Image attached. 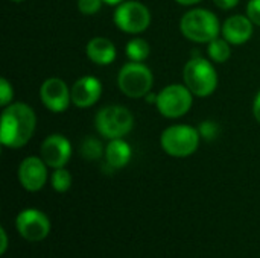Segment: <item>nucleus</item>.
<instances>
[{"label": "nucleus", "mask_w": 260, "mask_h": 258, "mask_svg": "<svg viewBox=\"0 0 260 258\" xmlns=\"http://www.w3.org/2000/svg\"><path fill=\"white\" fill-rule=\"evenodd\" d=\"M70 90H72V103L78 108H88L94 105L102 94L101 81L93 76L79 78Z\"/></svg>", "instance_id": "ddd939ff"}, {"label": "nucleus", "mask_w": 260, "mask_h": 258, "mask_svg": "<svg viewBox=\"0 0 260 258\" xmlns=\"http://www.w3.org/2000/svg\"><path fill=\"white\" fill-rule=\"evenodd\" d=\"M198 132L200 135L204 138V140H215L218 137V132H219V126L212 122V120H206V122H201V125L198 126Z\"/></svg>", "instance_id": "412c9836"}, {"label": "nucleus", "mask_w": 260, "mask_h": 258, "mask_svg": "<svg viewBox=\"0 0 260 258\" xmlns=\"http://www.w3.org/2000/svg\"><path fill=\"white\" fill-rule=\"evenodd\" d=\"M79 152H81V157L85 158L87 161H96L102 155H105V149H104L102 143L93 137H88L82 141Z\"/></svg>", "instance_id": "6ab92c4d"}, {"label": "nucleus", "mask_w": 260, "mask_h": 258, "mask_svg": "<svg viewBox=\"0 0 260 258\" xmlns=\"http://www.w3.org/2000/svg\"><path fill=\"white\" fill-rule=\"evenodd\" d=\"M98 132L110 140L123 138L134 126V116L131 111L120 105H111L102 108L94 119Z\"/></svg>", "instance_id": "20e7f679"}, {"label": "nucleus", "mask_w": 260, "mask_h": 258, "mask_svg": "<svg viewBox=\"0 0 260 258\" xmlns=\"http://www.w3.org/2000/svg\"><path fill=\"white\" fill-rule=\"evenodd\" d=\"M247 17L253 24L260 26V0H250L247 5Z\"/></svg>", "instance_id": "b1692460"}, {"label": "nucleus", "mask_w": 260, "mask_h": 258, "mask_svg": "<svg viewBox=\"0 0 260 258\" xmlns=\"http://www.w3.org/2000/svg\"><path fill=\"white\" fill-rule=\"evenodd\" d=\"M253 21L245 17V15H232L229 17L222 27H221V32H222V36L230 43V44H244L247 43L251 35H253Z\"/></svg>", "instance_id": "4468645a"}, {"label": "nucleus", "mask_w": 260, "mask_h": 258, "mask_svg": "<svg viewBox=\"0 0 260 258\" xmlns=\"http://www.w3.org/2000/svg\"><path fill=\"white\" fill-rule=\"evenodd\" d=\"M40 97L49 111L64 113L72 103V90L62 79L49 78L40 88Z\"/></svg>", "instance_id": "9d476101"}, {"label": "nucleus", "mask_w": 260, "mask_h": 258, "mask_svg": "<svg viewBox=\"0 0 260 258\" xmlns=\"http://www.w3.org/2000/svg\"><path fill=\"white\" fill-rule=\"evenodd\" d=\"M200 138L198 129L189 125H174L163 131L160 143L168 155L183 158L192 155L198 149Z\"/></svg>", "instance_id": "39448f33"}, {"label": "nucleus", "mask_w": 260, "mask_h": 258, "mask_svg": "<svg viewBox=\"0 0 260 258\" xmlns=\"http://www.w3.org/2000/svg\"><path fill=\"white\" fill-rule=\"evenodd\" d=\"M122 2H125V0H104V3H107V5H120Z\"/></svg>", "instance_id": "c85d7f7f"}, {"label": "nucleus", "mask_w": 260, "mask_h": 258, "mask_svg": "<svg viewBox=\"0 0 260 258\" xmlns=\"http://www.w3.org/2000/svg\"><path fill=\"white\" fill-rule=\"evenodd\" d=\"M131 160V148L123 138L110 140L105 146V161L111 169H122Z\"/></svg>", "instance_id": "dca6fc26"}, {"label": "nucleus", "mask_w": 260, "mask_h": 258, "mask_svg": "<svg viewBox=\"0 0 260 258\" xmlns=\"http://www.w3.org/2000/svg\"><path fill=\"white\" fill-rule=\"evenodd\" d=\"M0 240H2L0 254H5V252H6V248H8V236H6L5 228H0Z\"/></svg>", "instance_id": "a878e982"}, {"label": "nucleus", "mask_w": 260, "mask_h": 258, "mask_svg": "<svg viewBox=\"0 0 260 258\" xmlns=\"http://www.w3.org/2000/svg\"><path fill=\"white\" fill-rule=\"evenodd\" d=\"M35 128L37 116L34 109L26 103H11L2 113L0 141L6 148L18 149L32 138Z\"/></svg>", "instance_id": "f257e3e1"}, {"label": "nucleus", "mask_w": 260, "mask_h": 258, "mask_svg": "<svg viewBox=\"0 0 260 258\" xmlns=\"http://www.w3.org/2000/svg\"><path fill=\"white\" fill-rule=\"evenodd\" d=\"M114 23L126 33H140L149 27L151 12L140 2H122L114 12Z\"/></svg>", "instance_id": "6e6552de"}, {"label": "nucleus", "mask_w": 260, "mask_h": 258, "mask_svg": "<svg viewBox=\"0 0 260 258\" xmlns=\"http://www.w3.org/2000/svg\"><path fill=\"white\" fill-rule=\"evenodd\" d=\"M85 53L98 65H108L116 59V47L105 36H94L87 43Z\"/></svg>", "instance_id": "2eb2a0df"}, {"label": "nucleus", "mask_w": 260, "mask_h": 258, "mask_svg": "<svg viewBox=\"0 0 260 258\" xmlns=\"http://www.w3.org/2000/svg\"><path fill=\"white\" fill-rule=\"evenodd\" d=\"M175 2L180 3V5H184V6H190V5H197V3H200L203 0H175Z\"/></svg>", "instance_id": "cd10ccee"}, {"label": "nucleus", "mask_w": 260, "mask_h": 258, "mask_svg": "<svg viewBox=\"0 0 260 258\" xmlns=\"http://www.w3.org/2000/svg\"><path fill=\"white\" fill-rule=\"evenodd\" d=\"M184 84L198 97L210 96L218 87V75L215 67L198 53L186 62L183 70Z\"/></svg>", "instance_id": "7ed1b4c3"}, {"label": "nucleus", "mask_w": 260, "mask_h": 258, "mask_svg": "<svg viewBox=\"0 0 260 258\" xmlns=\"http://www.w3.org/2000/svg\"><path fill=\"white\" fill-rule=\"evenodd\" d=\"M181 33L195 43H210L218 38L221 26L218 17L207 9L195 8L187 11L180 21Z\"/></svg>", "instance_id": "f03ea898"}, {"label": "nucleus", "mask_w": 260, "mask_h": 258, "mask_svg": "<svg viewBox=\"0 0 260 258\" xmlns=\"http://www.w3.org/2000/svg\"><path fill=\"white\" fill-rule=\"evenodd\" d=\"M12 2H17L18 3V2H23V0H12Z\"/></svg>", "instance_id": "c756f323"}, {"label": "nucleus", "mask_w": 260, "mask_h": 258, "mask_svg": "<svg viewBox=\"0 0 260 258\" xmlns=\"http://www.w3.org/2000/svg\"><path fill=\"white\" fill-rule=\"evenodd\" d=\"M152 71L142 62H126L117 75L119 90L133 99L145 97L152 88Z\"/></svg>", "instance_id": "423d86ee"}, {"label": "nucleus", "mask_w": 260, "mask_h": 258, "mask_svg": "<svg viewBox=\"0 0 260 258\" xmlns=\"http://www.w3.org/2000/svg\"><path fill=\"white\" fill-rule=\"evenodd\" d=\"M209 56L215 61V62H225L229 61V58L232 56V49H230V43L222 36V38H215L209 43L207 47Z\"/></svg>", "instance_id": "f3484780"}, {"label": "nucleus", "mask_w": 260, "mask_h": 258, "mask_svg": "<svg viewBox=\"0 0 260 258\" xmlns=\"http://www.w3.org/2000/svg\"><path fill=\"white\" fill-rule=\"evenodd\" d=\"M104 0H78V9L84 15H94L102 8Z\"/></svg>", "instance_id": "4be33fe9"}, {"label": "nucleus", "mask_w": 260, "mask_h": 258, "mask_svg": "<svg viewBox=\"0 0 260 258\" xmlns=\"http://www.w3.org/2000/svg\"><path fill=\"white\" fill-rule=\"evenodd\" d=\"M126 56L134 62L145 61L149 56V44L143 38H133L126 44Z\"/></svg>", "instance_id": "a211bd4d"}, {"label": "nucleus", "mask_w": 260, "mask_h": 258, "mask_svg": "<svg viewBox=\"0 0 260 258\" xmlns=\"http://www.w3.org/2000/svg\"><path fill=\"white\" fill-rule=\"evenodd\" d=\"M15 225L20 236L29 242H41L50 231V222L47 216L34 208L21 211L17 216Z\"/></svg>", "instance_id": "1a4fd4ad"}, {"label": "nucleus", "mask_w": 260, "mask_h": 258, "mask_svg": "<svg viewBox=\"0 0 260 258\" xmlns=\"http://www.w3.org/2000/svg\"><path fill=\"white\" fill-rule=\"evenodd\" d=\"M193 93L187 88V85L172 84L165 87L157 94V108L161 116L168 119H178L187 114L192 106Z\"/></svg>", "instance_id": "0eeeda50"}, {"label": "nucleus", "mask_w": 260, "mask_h": 258, "mask_svg": "<svg viewBox=\"0 0 260 258\" xmlns=\"http://www.w3.org/2000/svg\"><path fill=\"white\" fill-rule=\"evenodd\" d=\"M20 184L27 192H38L44 187L47 181V164L43 158L27 157L20 163L18 167Z\"/></svg>", "instance_id": "f8f14e48"}, {"label": "nucleus", "mask_w": 260, "mask_h": 258, "mask_svg": "<svg viewBox=\"0 0 260 258\" xmlns=\"http://www.w3.org/2000/svg\"><path fill=\"white\" fill-rule=\"evenodd\" d=\"M213 2H215V5H216L218 8H221V9H224V11L232 9V8H235V6L239 3V0H213Z\"/></svg>", "instance_id": "393cba45"}, {"label": "nucleus", "mask_w": 260, "mask_h": 258, "mask_svg": "<svg viewBox=\"0 0 260 258\" xmlns=\"http://www.w3.org/2000/svg\"><path fill=\"white\" fill-rule=\"evenodd\" d=\"M12 96H14V91H12L11 84L5 78L0 79V105L8 106L12 100Z\"/></svg>", "instance_id": "5701e85b"}, {"label": "nucleus", "mask_w": 260, "mask_h": 258, "mask_svg": "<svg viewBox=\"0 0 260 258\" xmlns=\"http://www.w3.org/2000/svg\"><path fill=\"white\" fill-rule=\"evenodd\" d=\"M52 187L58 192V193H64L70 189L72 186V175L69 170H66L64 167L61 169H55V172L52 173Z\"/></svg>", "instance_id": "aec40b11"}, {"label": "nucleus", "mask_w": 260, "mask_h": 258, "mask_svg": "<svg viewBox=\"0 0 260 258\" xmlns=\"http://www.w3.org/2000/svg\"><path fill=\"white\" fill-rule=\"evenodd\" d=\"M253 114H254L256 120L260 123V91L257 93V96L254 99V103H253Z\"/></svg>", "instance_id": "bb28decb"}, {"label": "nucleus", "mask_w": 260, "mask_h": 258, "mask_svg": "<svg viewBox=\"0 0 260 258\" xmlns=\"http://www.w3.org/2000/svg\"><path fill=\"white\" fill-rule=\"evenodd\" d=\"M72 155L70 141L61 134L49 135L41 144V158L52 169H61L67 164Z\"/></svg>", "instance_id": "9b49d317"}]
</instances>
